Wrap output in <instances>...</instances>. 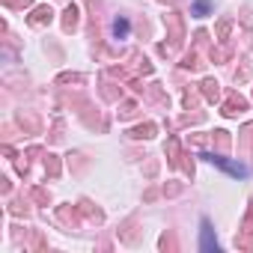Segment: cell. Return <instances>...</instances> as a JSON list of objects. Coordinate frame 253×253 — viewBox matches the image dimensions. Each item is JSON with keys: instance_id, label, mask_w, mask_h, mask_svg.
<instances>
[{"instance_id": "6da1fadb", "label": "cell", "mask_w": 253, "mask_h": 253, "mask_svg": "<svg viewBox=\"0 0 253 253\" xmlns=\"http://www.w3.org/2000/svg\"><path fill=\"white\" fill-rule=\"evenodd\" d=\"M200 247L206 253H217V241H214V232H211V223L209 220H203V241H200Z\"/></svg>"}, {"instance_id": "7a4b0ae2", "label": "cell", "mask_w": 253, "mask_h": 253, "mask_svg": "<svg viewBox=\"0 0 253 253\" xmlns=\"http://www.w3.org/2000/svg\"><path fill=\"white\" fill-rule=\"evenodd\" d=\"M113 33H116V36H125V33H128V21H125V18H116V21H113Z\"/></svg>"}, {"instance_id": "3957f363", "label": "cell", "mask_w": 253, "mask_h": 253, "mask_svg": "<svg viewBox=\"0 0 253 253\" xmlns=\"http://www.w3.org/2000/svg\"><path fill=\"white\" fill-rule=\"evenodd\" d=\"M194 9H197V15H206V12H209V0H197Z\"/></svg>"}]
</instances>
